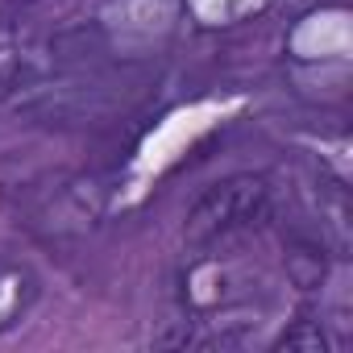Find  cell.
Masks as SVG:
<instances>
[{"label": "cell", "instance_id": "1", "mask_svg": "<svg viewBox=\"0 0 353 353\" xmlns=\"http://www.w3.org/2000/svg\"><path fill=\"white\" fill-rule=\"evenodd\" d=\"M266 208V183L258 174H233V179L208 188L192 212H188V241L208 245L216 237H229L245 225H254Z\"/></svg>", "mask_w": 353, "mask_h": 353}, {"label": "cell", "instance_id": "2", "mask_svg": "<svg viewBox=\"0 0 353 353\" xmlns=\"http://www.w3.org/2000/svg\"><path fill=\"white\" fill-rule=\"evenodd\" d=\"M26 299H30V279L17 270H0V328H9L17 320Z\"/></svg>", "mask_w": 353, "mask_h": 353}, {"label": "cell", "instance_id": "3", "mask_svg": "<svg viewBox=\"0 0 353 353\" xmlns=\"http://www.w3.org/2000/svg\"><path fill=\"white\" fill-rule=\"evenodd\" d=\"M279 349H312V353H320V349H324V332H320V324L299 320L291 332L279 336Z\"/></svg>", "mask_w": 353, "mask_h": 353}, {"label": "cell", "instance_id": "4", "mask_svg": "<svg viewBox=\"0 0 353 353\" xmlns=\"http://www.w3.org/2000/svg\"><path fill=\"white\" fill-rule=\"evenodd\" d=\"M5 5H34V0H5Z\"/></svg>", "mask_w": 353, "mask_h": 353}]
</instances>
